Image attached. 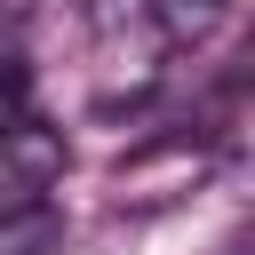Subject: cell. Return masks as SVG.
<instances>
[{"mask_svg":"<svg viewBox=\"0 0 255 255\" xmlns=\"http://www.w3.org/2000/svg\"><path fill=\"white\" fill-rule=\"evenodd\" d=\"M143 8H151V0H88V24H96V32L112 40V32H128V24L143 16Z\"/></svg>","mask_w":255,"mask_h":255,"instance_id":"obj_3","label":"cell"},{"mask_svg":"<svg viewBox=\"0 0 255 255\" xmlns=\"http://www.w3.org/2000/svg\"><path fill=\"white\" fill-rule=\"evenodd\" d=\"M0 183H8V215L48 207V191L64 183V135L40 128L32 104H24V112L8 120V135H0Z\"/></svg>","mask_w":255,"mask_h":255,"instance_id":"obj_1","label":"cell"},{"mask_svg":"<svg viewBox=\"0 0 255 255\" xmlns=\"http://www.w3.org/2000/svg\"><path fill=\"white\" fill-rule=\"evenodd\" d=\"M215 8H223V0H159V16H167V40H199V32L215 24Z\"/></svg>","mask_w":255,"mask_h":255,"instance_id":"obj_2","label":"cell"}]
</instances>
